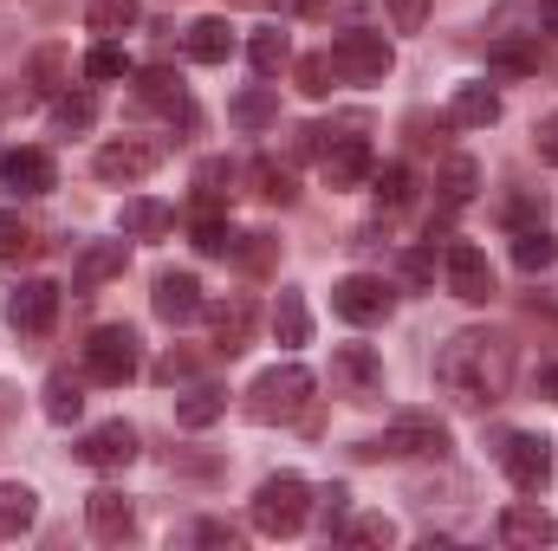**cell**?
<instances>
[{
	"label": "cell",
	"instance_id": "obj_14",
	"mask_svg": "<svg viewBox=\"0 0 558 551\" xmlns=\"http://www.w3.org/2000/svg\"><path fill=\"white\" fill-rule=\"evenodd\" d=\"M149 305H156V318L162 325H189V318H202V279L195 273H156V292H149Z\"/></svg>",
	"mask_w": 558,
	"mask_h": 551
},
{
	"label": "cell",
	"instance_id": "obj_36",
	"mask_svg": "<svg viewBox=\"0 0 558 551\" xmlns=\"http://www.w3.org/2000/svg\"><path fill=\"white\" fill-rule=\"evenodd\" d=\"M228 260H234V267H247V273H267V267H274V241H267V234H234Z\"/></svg>",
	"mask_w": 558,
	"mask_h": 551
},
{
	"label": "cell",
	"instance_id": "obj_10",
	"mask_svg": "<svg viewBox=\"0 0 558 551\" xmlns=\"http://www.w3.org/2000/svg\"><path fill=\"white\" fill-rule=\"evenodd\" d=\"M390 285L384 279H371V273H351V279H338L331 285V311L338 318H351V325H384L390 318Z\"/></svg>",
	"mask_w": 558,
	"mask_h": 551
},
{
	"label": "cell",
	"instance_id": "obj_27",
	"mask_svg": "<svg viewBox=\"0 0 558 551\" xmlns=\"http://www.w3.org/2000/svg\"><path fill=\"white\" fill-rule=\"evenodd\" d=\"M228 118H234L241 131H267V124H279V91L274 85H247V91L228 105Z\"/></svg>",
	"mask_w": 558,
	"mask_h": 551
},
{
	"label": "cell",
	"instance_id": "obj_6",
	"mask_svg": "<svg viewBox=\"0 0 558 551\" xmlns=\"http://www.w3.org/2000/svg\"><path fill=\"white\" fill-rule=\"evenodd\" d=\"M357 454H364V461H403V454H435V461H441V454H448V428H441L435 415H403L390 434L364 441Z\"/></svg>",
	"mask_w": 558,
	"mask_h": 551
},
{
	"label": "cell",
	"instance_id": "obj_51",
	"mask_svg": "<svg viewBox=\"0 0 558 551\" xmlns=\"http://www.w3.org/2000/svg\"><path fill=\"white\" fill-rule=\"evenodd\" d=\"M279 7H286V13H318L325 0H279Z\"/></svg>",
	"mask_w": 558,
	"mask_h": 551
},
{
	"label": "cell",
	"instance_id": "obj_41",
	"mask_svg": "<svg viewBox=\"0 0 558 551\" xmlns=\"http://www.w3.org/2000/svg\"><path fill=\"white\" fill-rule=\"evenodd\" d=\"M254 182H260V195H267V201H279V208H286V201L299 195V188H292V175L279 169L274 156H260V162H254Z\"/></svg>",
	"mask_w": 558,
	"mask_h": 551
},
{
	"label": "cell",
	"instance_id": "obj_48",
	"mask_svg": "<svg viewBox=\"0 0 558 551\" xmlns=\"http://www.w3.org/2000/svg\"><path fill=\"white\" fill-rule=\"evenodd\" d=\"M533 215H546V195H539V201H533V195H513V201H507V221H520V228H526Z\"/></svg>",
	"mask_w": 558,
	"mask_h": 551
},
{
	"label": "cell",
	"instance_id": "obj_25",
	"mask_svg": "<svg viewBox=\"0 0 558 551\" xmlns=\"http://www.w3.org/2000/svg\"><path fill=\"white\" fill-rule=\"evenodd\" d=\"M331 370H338V377H344L351 390H377V383H384V357H377L371 344H338Z\"/></svg>",
	"mask_w": 558,
	"mask_h": 551
},
{
	"label": "cell",
	"instance_id": "obj_53",
	"mask_svg": "<svg viewBox=\"0 0 558 551\" xmlns=\"http://www.w3.org/2000/svg\"><path fill=\"white\" fill-rule=\"evenodd\" d=\"M546 26L558 33V0H546Z\"/></svg>",
	"mask_w": 558,
	"mask_h": 551
},
{
	"label": "cell",
	"instance_id": "obj_15",
	"mask_svg": "<svg viewBox=\"0 0 558 551\" xmlns=\"http://www.w3.org/2000/svg\"><path fill=\"white\" fill-rule=\"evenodd\" d=\"M156 162H162V156H156L149 143H131V137H124V143H105V149L92 156L98 182H143V175H149Z\"/></svg>",
	"mask_w": 558,
	"mask_h": 551
},
{
	"label": "cell",
	"instance_id": "obj_39",
	"mask_svg": "<svg viewBox=\"0 0 558 551\" xmlns=\"http://www.w3.org/2000/svg\"><path fill=\"white\" fill-rule=\"evenodd\" d=\"M331 78H338V72H331V52L299 59V91H305V98H325V91H331Z\"/></svg>",
	"mask_w": 558,
	"mask_h": 551
},
{
	"label": "cell",
	"instance_id": "obj_16",
	"mask_svg": "<svg viewBox=\"0 0 558 551\" xmlns=\"http://www.w3.org/2000/svg\"><path fill=\"white\" fill-rule=\"evenodd\" d=\"M318 162H325V182H331V188H357V182L371 175V143L364 137H331Z\"/></svg>",
	"mask_w": 558,
	"mask_h": 551
},
{
	"label": "cell",
	"instance_id": "obj_45",
	"mask_svg": "<svg viewBox=\"0 0 558 551\" xmlns=\"http://www.w3.org/2000/svg\"><path fill=\"white\" fill-rule=\"evenodd\" d=\"M533 149H539V162H553V169H558V111H553V118H539V131H533Z\"/></svg>",
	"mask_w": 558,
	"mask_h": 551
},
{
	"label": "cell",
	"instance_id": "obj_34",
	"mask_svg": "<svg viewBox=\"0 0 558 551\" xmlns=\"http://www.w3.org/2000/svg\"><path fill=\"white\" fill-rule=\"evenodd\" d=\"M137 98L143 105H156V111H175V105H182V78L162 72V65H149V72L137 78Z\"/></svg>",
	"mask_w": 558,
	"mask_h": 551
},
{
	"label": "cell",
	"instance_id": "obj_40",
	"mask_svg": "<svg viewBox=\"0 0 558 551\" xmlns=\"http://www.w3.org/2000/svg\"><path fill=\"white\" fill-rule=\"evenodd\" d=\"M344 539H351V546H390L397 526H390L384 513H364V519H344Z\"/></svg>",
	"mask_w": 558,
	"mask_h": 551
},
{
	"label": "cell",
	"instance_id": "obj_46",
	"mask_svg": "<svg viewBox=\"0 0 558 551\" xmlns=\"http://www.w3.org/2000/svg\"><path fill=\"white\" fill-rule=\"evenodd\" d=\"M195 539H202V546H234V539H241V526H228V519H202V526H195Z\"/></svg>",
	"mask_w": 558,
	"mask_h": 551
},
{
	"label": "cell",
	"instance_id": "obj_13",
	"mask_svg": "<svg viewBox=\"0 0 558 551\" xmlns=\"http://www.w3.org/2000/svg\"><path fill=\"white\" fill-rule=\"evenodd\" d=\"M52 182H59V169H52V156L46 149H7L0 156V188L7 195H52Z\"/></svg>",
	"mask_w": 558,
	"mask_h": 551
},
{
	"label": "cell",
	"instance_id": "obj_12",
	"mask_svg": "<svg viewBox=\"0 0 558 551\" xmlns=\"http://www.w3.org/2000/svg\"><path fill=\"white\" fill-rule=\"evenodd\" d=\"M78 461H85V467H98V474L131 467V461H137V428H131V421H98V428L78 441Z\"/></svg>",
	"mask_w": 558,
	"mask_h": 551
},
{
	"label": "cell",
	"instance_id": "obj_38",
	"mask_svg": "<svg viewBox=\"0 0 558 551\" xmlns=\"http://www.w3.org/2000/svg\"><path fill=\"white\" fill-rule=\"evenodd\" d=\"M371 195H377L384 208H403V201H410V169H403V162L377 169V175H371Z\"/></svg>",
	"mask_w": 558,
	"mask_h": 551
},
{
	"label": "cell",
	"instance_id": "obj_8",
	"mask_svg": "<svg viewBox=\"0 0 558 551\" xmlns=\"http://www.w3.org/2000/svg\"><path fill=\"white\" fill-rule=\"evenodd\" d=\"M52 318H59V285H52V279H26V285L7 292V325H13L20 338H46Z\"/></svg>",
	"mask_w": 558,
	"mask_h": 551
},
{
	"label": "cell",
	"instance_id": "obj_19",
	"mask_svg": "<svg viewBox=\"0 0 558 551\" xmlns=\"http://www.w3.org/2000/svg\"><path fill=\"white\" fill-rule=\"evenodd\" d=\"M500 539L520 546V551H539V546L558 539V519L546 506H507V513H500Z\"/></svg>",
	"mask_w": 558,
	"mask_h": 551
},
{
	"label": "cell",
	"instance_id": "obj_21",
	"mask_svg": "<svg viewBox=\"0 0 558 551\" xmlns=\"http://www.w3.org/2000/svg\"><path fill=\"white\" fill-rule=\"evenodd\" d=\"M189 59H195V65H228V59H234V26L215 20V13L195 20V26H189Z\"/></svg>",
	"mask_w": 558,
	"mask_h": 551
},
{
	"label": "cell",
	"instance_id": "obj_52",
	"mask_svg": "<svg viewBox=\"0 0 558 551\" xmlns=\"http://www.w3.org/2000/svg\"><path fill=\"white\" fill-rule=\"evenodd\" d=\"M539 390H546V396L558 403V370H546V383H539Z\"/></svg>",
	"mask_w": 558,
	"mask_h": 551
},
{
	"label": "cell",
	"instance_id": "obj_18",
	"mask_svg": "<svg viewBox=\"0 0 558 551\" xmlns=\"http://www.w3.org/2000/svg\"><path fill=\"white\" fill-rule=\"evenodd\" d=\"M85 526H92V539H131L137 513H131V500H124L118 487H98V493L85 500Z\"/></svg>",
	"mask_w": 558,
	"mask_h": 551
},
{
	"label": "cell",
	"instance_id": "obj_20",
	"mask_svg": "<svg viewBox=\"0 0 558 551\" xmlns=\"http://www.w3.org/2000/svg\"><path fill=\"white\" fill-rule=\"evenodd\" d=\"M124 241H92V247H78V260H72V285L78 292H98L105 279H118L124 273Z\"/></svg>",
	"mask_w": 558,
	"mask_h": 551
},
{
	"label": "cell",
	"instance_id": "obj_31",
	"mask_svg": "<svg viewBox=\"0 0 558 551\" xmlns=\"http://www.w3.org/2000/svg\"><path fill=\"white\" fill-rule=\"evenodd\" d=\"M553 260H558L553 234H539V228H520V234H513V267H520V273H539V267H553Z\"/></svg>",
	"mask_w": 558,
	"mask_h": 551
},
{
	"label": "cell",
	"instance_id": "obj_37",
	"mask_svg": "<svg viewBox=\"0 0 558 551\" xmlns=\"http://www.w3.org/2000/svg\"><path fill=\"white\" fill-rule=\"evenodd\" d=\"M312 513H318L325 532H344V519H351V487H325V493H312Z\"/></svg>",
	"mask_w": 558,
	"mask_h": 551
},
{
	"label": "cell",
	"instance_id": "obj_29",
	"mask_svg": "<svg viewBox=\"0 0 558 551\" xmlns=\"http://www.w3.org/2000/svg\"><path fill=\"white\" fill-rule=\"evenodd\" d=\"M137 20H143V7H137V0H92V13H85V26H92V33H105V39L131 33Z\"/></svg>",
	"mask_w": 558,
	"mask_h": 551
},
{
	"label": "cell",
	"instance_id": "obj_11",
	"mask_svg": "<svg viewBox=\"0 0 558 551\" xmlns=\"http://www.w3.org/2000/svg\"><path fill=\"white\" fill-rule=\"evenodd\" d=\"M202 311H208L215 351H221V357H241L247 338H254V298H247V292H228V298H215V305H202Z\"/></svg>",
	"mask_w": 558,
	"mask_h": 551
},
{
	"label": "cell",
	"instance_id": "obj_17",
	"mask_svg": "<svg viewBox=\"0 0 558 551\" xmlns=\"http://www.w3.org/2000/svg\"><path fill=\"white\" fill-rule=\"evenodd\" d=\"M494 118H500V91H494V85H481V78L454 85V98H448V124H461V131H487Z\"/></svg>",
	"mask_w": 558,
	"mask_h": 551
},
{
	"label": "cell",
	"instance_id": "obj_33",
	"mask_svg": "<svg viewBox=\"0 0 558 551\" xmlns=\"http://www.w3.org/2000/svg\"><path fill=\"white\" fill-rule=\"evenodd\" d=\"M247 59H254V72H260V78H274L279 65L292 59V46H286V33H279V26H267V33H254V39H247Z\"/></svg>",
	"mask_w": 558,
	"mask_h": 551
},
{
	"label": "cell",
	"instance_id": "obj_43",
	"mask_svg": "<svg viewBox=\"0 0 558 551\" xmlns=\"http://www.w3.org/2000/svg\"><path fill=\"white\" fill-rule=\"evenodd\" d=\"M20 254H33V234L20 228V215H0V267L20 260Z\"/></svg>",
	"mask_w": 558,
	"mask_h": 551
},
{
	"label": "cell",
	"instance_id": "obj_47",
	"mask_svg": "<svg viewBox=\"0 0 558 551\" xmlns=\"http://www.w3.org/2000/svg\"><path fill=\"white\" fill-rule=\"evenodd\" d=\"M390 13H397V26H403V33H416L422 20H428V0H390Z\"/></svg>",
	"mask_w": 558,
	"mask_h": 551
},
{
	"label": "cell",
	"instance_id": "obj_35",
	"mask_svg": "<svg viewBox=\"0 0 558 551\" xmlns=\"http://www.w3.org/2000/svg\"><path fill=\"white\" fill-rule=\"evenodd\" d=\"M85 78H98V85H111V78H131V59H124L111 39H98V46L85 52Z\"/></svg>",
	"mask_w": 558,
	"mask_h": 551
},
{
	"label": "cell",
	"instance_id": "obj_44",
	"mask_svg": "<svg viewBox=\"0 0 558 551\" xmlns=\"http://www.w3.org/2000/svg\"><path fill=\"white\" fill-rule=\"evenodd\" d=\"M494 65H507V72H539V52L507 39V46H494Z\"/></svg>",
	"mask_w": 558,
	"mask_h": 551
},
{
	"label": "cell",
	"instance_id": "obj_3",
	"mask_svg": "<svg viewBox=\"0 0 558 551\" xmlns=\"http://www.w3.org/2000/svg\"><path fill=\"white\" fill-rule=\"evenodd\" d=\"M305 519H312V487H305L299 474L260 480V493H254V526H260L267 539H292Z\"/></svg>",
	"mask_w": 558,
	"mask_h": 551
},
{
	"label": "cell",
	"instance_id": "obj_24",
	"mask_svg": "<svg viewBox=\"0 0 558 551\" xmlns=\"http://www.w3.org/2000/svg\"><path fill=\"white\" fill-rule=\"evenodd\" d=\"M435 188H441V201H448V208H468V201H474V188H481V162H474V156H441Z\"/></svg>",
	"mask_w": 558,
	"mask_h": 551
},
{
	"label": "cell",
	"instance_id": "obj_1",
	"mask_svg": "<svg viewBox=\"0 0 558 551\" xmlns=\"http://www.w3.org/2000/svg\"><path fill=\"white\" fill-rule=\"evenodd\" d=\"M435 383L461 403V409H494L513 390V344L494 331H454L435 351Z\"/></svg>",
	"mask_w": 558,
	"mask_h": 551
},
{
	"label": "cell",
	"instance_id": "obj_2",
	"mask_svg": "<svg viewBox=\"0 0 558 551\" xmlns=\"http://www.w3.org/2000/svg\"><path fill=\"white\" fill-rule=\"evenodd\" d=\"M312 370L305 364H274L267 377H254V390H247V415L260 421V428H274V421H299L305 403H312Z\"/></svg>",
	"mask_w": 558,
	"mask_h": 551
},
{
	"label": "cell",
	"instance_id": "obj_49",
	"mask_svg": "<svg viewBox=\"0 0 558 551\" xmlns=\"http://www.w3.org/2000/svg\"><path fill=\"white\" fill-rule=\"evenodd\" d=\"M428 273H435V260H428V254H403V279H410V285H428Z\"/></svg>",
	"mask_w": 558,
	"mask_h": 551
},
{
	"label": "cell",
	"instance_id": "obj_9",
	"mask_svg": "<svg viewBox=\"0 0 558 551\" xmlns=\"http://www.w3.org/2000/svg\"><path fill=\"white\" fill-rule=\"evenodd\" d=\"M500 467H507V480L520 493H546V480H553V441L546 434H507Z\"/></svg>",
	"mask_w": 558,
	"mask_h": 551
},
{
	"label": "cell",
	"instance_id": "obj_26",
	"mask_svg": "<svg viewBox=\"0 0 558 551\" xmlns=\"http://www.w3.org/2000/svg\"><path fill=\"white\" fill-rule=\"evenodd\" d=\"M274 338L286 351H299V344L312 338V311H305V298H299L292 285H279V298H274Z\"/></svg>",
	"mask_w": 558,
	"mask_h": 551
},
{
	"label": "cell",
	"instance_id": "obj_42",
	"mask_svg": "<svg viewBox=\"0 0 558 551\" xmlns=\"http://www.w3.org/2000/svg\"><path fill=\"white\" fill-rule=\"evenodd\" d=\"M228 182H234V169H228V162H202V169H195V201H221V195H228Z\"/></svg>",
	"mask_w": 558,
	"mask_h": 551
},
{
	"label": "cell",
	"instance_id": "obj_50",
	"mask_svg": "<svg viewBox=\"0 0 558 551\" xmlns=\"http://www.w3.org/2000/svg\"><path fill=\"white\" fill-rule=\"evenodd\" d=\"M156 377H162V383H175V377H189V357H175V351H169V357L156 364Z\"/></svg>",
	"mask_w": 558,
	"mask_h": 551
},
{
	"label": "cell",
	"instance_id": "obj_30",
	"mask_svg": "<svg viewBox=\"0 0 558 551\" xmlns=\"http://www.w3.org/2000/svg\"><path fill=\"white\" fill-rule=\"evenodd\" d=\"M78 409H85L78 377H65V370H59V377H46V421H59V428H65V421H78Z\"/></svg>",
	"mask_w": 558,
	"mask_h": 551
},
{
	"label": "cell",
	"instance_id": "obj_23",
	"mask_svg": "<svg viewBox=\"0 0 558 551\" xmlns=\"http://www.w3.org/2000/svg\"><path fill=\"white\" fill-rule=\"evenodd\" d=\"M33 519H39V493L20 487V480H0V539L33 532Z\"/></svg>",
	"mask_w": 558,
	"mask_h": 551
},
{
	"label": "cell",
	"instance_id": "obj_22",
	"mask_svg": "<svg viewBox=\"0 0 558 551\" xmlns=\"http://www.w3.org/2000/svg\"><path fill=\"white\" fill-rule=\"evenodd\" d=\"M169 228H175V208H162V201H149V195H137V201L118 208V234H131V241H156V234H169Z\"/></svg>",
	"mask_w": 558,
	"mask_h": 551
},
{
	"label": "cell",
	"instance_id": "obj_28",
	"mask_svg": "<svg viewBox=\"0 0 558 551\" xmlns=\"http://www.w3.org/2000/svg\"><path fill=\"white\" fill-rule=\"evenodd\" d=\"M221 415H228V396H221V390H208V383H202V390H189V396H175V421H182V428H215Z\"/></svg>",
	"mask_w": 558,
	"mask_h": 551
},
{
	"label": "cell",
	"instance_id": "obj_7",
	"mask_svg": "<svg viewBox=\"0 0 558 551\" xmlns=\"http://www.w3.org/2000/svg\"><path fill=\"white\" fill-rule=\"evenodd\" d=\"M441 273H448V292L468 298V305H487L494 298V267H487V254L474 241H448L441 247Z\"/></svg>",
	"mask_w": 558,
	"mask_h": 551
},
{
	"label": "cell",
	"instance_id": "obj_4",
	"mask_svg": "<svg viewBox=\"0 0 558 551\" xmlns=\"http://www.w3.org/2000/svg\"><path fill=\"white\" fill-rule=\"evenodd\" d=\"M390 65H397V52H390V39L371 33V26H351V33L331 39V72H338L344 85H384Z\"/></svg>",
	"mask_w": 558,
	"mask_h": 551
},
{
	"label": "cell",
	"instance_id": "obj_32",
	"mask_svg": "<svg viewBox=\"0 0 558 551\" xmlns=\"http://www.w3.org/2000/svg\"><path fill=\"white\" fill-rule=\"evenodd\" d=\"M52 124H59L65 137H72V131H92V124H98V98H92V91H65V98L52 105Z\"/></svg>",
	"mask_w": 558,
	"mask_h": 551
},
{
	"label": "cell",
	"instance_id": "obj_5",
	"mask_svg": "<svg viewBox=\"0 0 558 551\" xmlns=\"http://www.w3.org/2000/svg\"><path fill=\"white\" fill-rule=\"evenodd\" d=\"M85 377L92 383H131L137 377V331L131 325H105V331H92L85 338Z\"/></svg>",
	"mask_w": 558,
	"mask_h": 551
}]
</instances>
